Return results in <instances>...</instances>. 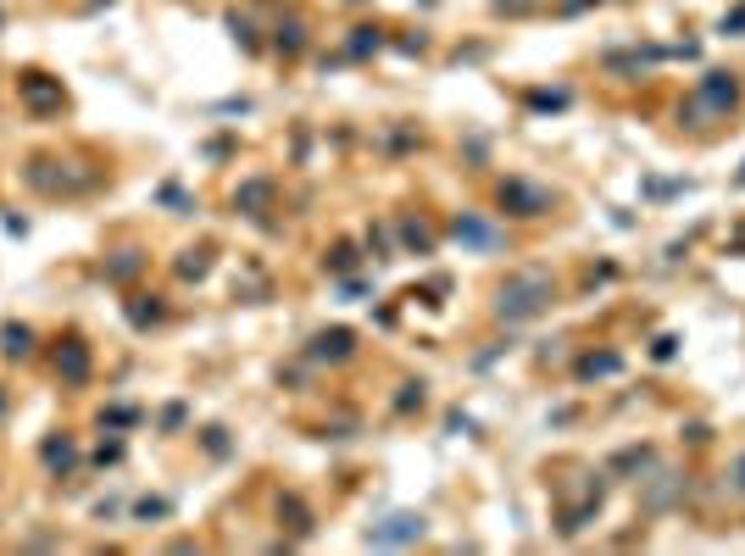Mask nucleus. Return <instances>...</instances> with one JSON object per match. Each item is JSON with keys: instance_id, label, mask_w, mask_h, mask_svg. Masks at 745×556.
I'll list each match as a JSON object with an SVG mask.
<instances>
[{"instance_id": "nucleus-5", "label": "nucleus", "mask_w": 745, "mask_h": 556, "mask_svg": "<svg viewBox=\"0 0 745 556\" xmlns=\"http://www.w3.org/2000/svg\"><path fill=\"white\" fill-rule=\"evenodd\" d=\"M451 240H457L462 251H501V245H507V229L490 223V218H479V212H457V218H451Z\"/></svg>"}, {"instance_id": "nucleus-3", "label": "nucleus", "mask_w": 745, "mask_h": 556, "mask_svg": "<svg viewBox=\"0 0 745 556\" xmlns=\"http://www.w3.org/2000/svg\"><path fill=\"white\" fill-rule=\"evenodd\" d=\"M18 101H23L34 118H57V112L68 107V90H62V79H51V73L29 68V73L18 79Z\"/></svg>"}, {"instance_id": "nucleus-25", "label": "nucleus", "mask_w": 745, "mask_h": 556, "mask_svg": "<svg viewBox=\"0 0 745 556\" xmlns=\"http://www.w3.org/2000/svg\"><path fill=\"white\" fill-rule=\"evenodd\" d=\"M167 512H173V501H162V495H145V501H134V517H145V523H151V517H167Z\"/></svg>"}, {"instance_id": "nucleus-36", "label": "nucleus", "mask_w": 745, "mask_h": 556, "mask_svg": "<svg viewBox=\"0 0 745 556\" xmlns=\"http://www.w3.org/2000/svg\"><path fill=\"white\" fill-rule=\"evenodd\" d=\"M739 184H745V168H739Z\"/></svg>"}, {"instance_id": "nucleus-12", "label": "nucleus", "mask_w": 745, "mask_h": 556, "mask_svg": "<svg viewBox=\"0 0 745 556\" xmlns=\"http://www.w3.org/2000/svg\"><path fill=\"white\" fill-rule=\"evenodd\" d=\"M396 234H401V245H407V251H418V256H435V245H440V234H435L423 218H401V223H396Z\"/></svg>"}, {"instance_id": "nucleus-33", "label": "nucleus", "mask_w": 745, "mask_h": 556, "mask_svg": "<svg viewBox=\"0 0 745 556\" xmlns=\"http://www.w3.org/2000/svg\"><path fill=\"white\" fill-rule=\"evenodd\" d=\"M206 451H212V456H223V451H228V439H223V428H206Z\"/></svg>"}, {"instance_id": "nucleus-30", "label": "nucleus", "mask_w": 745, "mask_h": 556, "mask_svg": "<svg viewBox=\"0 0 745 556\" xmlns=\"http://www.w3.org/2000/svg\"><path fill=\"white\" fill-rule=\"evenodd\" d=\"M95 462H101V467H106V462H123V439H101Z\"/></svg>"}, {"instance_id": "nucleus-20", "label": "nucleus", "mask_w": 745, "mask_h": 556, "mask_svg": "<svg viewBox=\"0 0 745 556\" xmlns=\"http://www.w3.org/2000/svg\"><path fill=\"white\" fill-rule=\"evenodd\" d=\"M323 267H328V273H350V267H361V251H356L350 240H334V245L323 251Z\"/></svg>"}, {"instance_id": "nucleus-6", "label": "nucleus", "mask_w": 745, "mask_h": 556, "mask_svg": "<svg viewBox=\"0 0 745 556\" xmlns=\"http://www.w3.org/2000/svg\"><path fill=\"white\" fill-rule=\"evenodd\" d=\"M429 534V517L423 512H390L367 528V545H418Z\"/></svg>"}, {"instance_id": "nucleus-16", "label": "nucleus", "mask_w": 745, "mask_h": 556, "mask_svg": "<svg viewBox=\"0 0 745 556\" xmlns=\"http://www.w3.org/2000/svg\"><path fill=\"white\" fill-rule=\"evenodd\" d=\"M278 523H284L295 539H306V534H312V512H306V501H300V495H278Z\"/></svg>"}, {"instance_id": "nucleus-26", "label": "nucleus", "mask_w": 745, "mask_h": 556, "mask_svg": "<svg viewBox=\"0 0 745 556\" xmlns=\"http://www.w3.org/2000/svg\"><path fill=\"white\" fill-rule=\"evenodd\" d=\"M367 251H379V262H390V229H385V223L367 229Z\"/></svg>"}, {"instance_id": "nucleus-8", "label": "nucleus", "mask_w": 745, "mask_h": 556, "mask_svg": "<svg viewBox=\"0 0 745 556\" xmlns=\"http://www.w3.org/2000/svg\"><path fill=\"white\" fill-rule=\"evenodd\" d=\"M273 201H278V184H273L267 173H256V179H245V184L234 190V212H239V218H256V223L273 212Z\"/></svg>"}, {"instance_id": "nucleus-32", "label": "nucleus", "mask_w": 745, "mask_h": 556, "mask_svg": "<svg viewBox=\"0 0 745 556\" xmlns=\"http://www.w3.org/2000/svg\"><path fill=\"white\" fill-rule=\"evenodd\" d=\"M162 201H167V206H178V212H190V195H184V190H173V184L162 190Z\"/></svg>"}, {"instance_id": "nucleus-7", "label": "nucleus", "mask_w": 745, "mask_h": 556, "mask_svg": "<svg viewBox=\"0 0 745 556\" xmlns=\"http://www.w3.org/2000/svg\"><path fill=\"white\" fill-rule=\"evenodd\" d=\"M90 367H95L90 345H84L79 334H68V340H62V351H57V378H62L68 390H84V384H90Z\"/></svg>"}, {"instance_id": "nucleus-4", "label": "nucleus", "mask_w": 745, "mask_h": 556, "mask_svg": "<svg viewBox=\"0 0 745 556\" xmlns=\"http://www.w3.org/2000/svg\"><path fill=\"white\" fill-rule=\"evenodd\" d=\"M496 201H501L507 218H545V212H551V195H545L540 184H529V179H501Z\"/></svg>"}, {"instance_id": "nucleus-28", "label": "nucleus", "mask_w": 745, "mask_h": 556, "mask_svg": "<svg viewBox=\"0 0 745 556\" xmlns=\"http://www.w3.org/2000/svg\"><path fill=\"white\" fill-rule=\"evenodd\" d=\"M529 107H551V112H562V107H568V90H551V95L540 90V95H529Z\"/></svg>"}, {"instance_id": "nucleus-27", "label": "nucleus", "mask_w": 745, "mask_h": 556, "mask_svg": "<svg viewBox=\"0 0 745 556\" xmlns=\"http://www.w3.org/2000/svg\"><path fill=\"white\" fill-rule=\"evenodd\" d=\"M423 406V384H401V395H396V412H418Z\"/></svg>"}, {"instance_id": "nucleus-15", "label": "nucleus", "mask_w": 745, "mask_h": 556, "mask_svg": "<svg viewBox=\"0 0 745 556\" xmlns=\"http://www.w3.org/2000/svg\"><path fill=\"white\" fill-rule=\"evenodd\" d=\"M140 273H145V251H118V256L101 267V279H106V284H134Z\"/></svg>"}, {"instance_id": "nucleus-29", "label": "nucleus", "mask_w": 745, "mask_h": 556, "mask_svg": "<svg viewBox=\"0 0 745 556\" xmlns=\"http://www.w3.org/2000/svg\"><path fill=\"white\" fill-rule=\"evenodd\" d=\"M723 484H728L734 495H745V451L734 456V467H728V478H723Z\"/></svg>"}, {"instance_id": "nucleus-19", "label": "nucleus", "mask_w": 745, "mask_h": 556, "mask_svg": "<svg viewBox=\"0 0 745 556\" xmlns=\"http://www.w3.org/2000/svg\"><path fill=\"white\" fill-rule=\"evenodd\" d=\"M173 273H178L184 284H201V279L212 273V251H178V262H173Z\"/></svg>"}, {"instance_id": "nucleus-14", "label": "nucleus", "mask_w": 745, "mask_h": 556, "mask_svg": "<svg viewBox=\"0 0 745 556\" xmlns=\"http://www.w3.org/2000/svg\"><path fill=\"white\" fill-rule=\"evenodd\" d=\"M273 51L278 57H300L306 51V23L289 12V18H278V29H273Z\"/></svg>"}, {"instance_id": "nucleus-11", "label": "nucleus", "mask_w": 745, "mask_h": 556, "mask_svg": "<svg viewBox=\"0 0 745 556\" xmlns=\"http://www.w3.org/2000/svg\"><path fill=\"white\" fill-rule=\"evenodd\" d=\"M0 356H7V362H29L34 356V328L29 323H0Z\"/></svg>"}, {"instance_id": "nucleus-1", "label": "nucleus", "mask_w": 745, "mask_h": 556, "mask_svg": "<svg viewBox=\"0 0 745 556\" xmlns=\"http://www.w3.org/2000/svg\"><path fill=\"white\" fill-rule=\"evenodd\" d=\"M551 301H557V279L545 267H518L496 290V317L501 323H529V317L551 312Z\"/></svg>"}, {"instance_id": "nucleus-22", "label": "nucleus", "mask_w": 745, "mask_h": 556, "mask_svg": "<svg viewBox=\"0 0 745 556\" xmlns=\"http://www.w3.org/2000/svg\"><path fill=\"white\" fill-rule=\"evenodd\" d=\"M228 34L239 40V51H262V40H256V29H251V18H239V12H228Z\"/></svg>"}, {"instance_id": "nucleus-10", "label": "nucleus", "mask_w": 745, "mask_h": 556, "mask_svg": "<svg viewBox=\"0 0 745 556\" xmlns=\"http://www.w3.org/2000/svg\"><path fill=\"white\" fill-rule=\"evenodd\" d=\"M40 462L62 478V473H73L79 467V445L68 439V434H45V445H40Z\"/></svg>"}, {"instance_id": "nucleus-17", "label": "nucleus", "mask_w": 745, "mask_h": 556, "mask_svg": "<svg viewBox=\"0 0 745 556\" xmlns=\"http://www.w3.org/2000/svg\"><path fill=\"white\" fill-rule=\"evenodd\" d=\"M618 367H623V356H618V351H590V356H579V362H573V373H579V378H612Z\"/></svg>"}, {"instance_id": "nucleus-24", "label": "nucleus", "mask_w": 745, "mask_h": 556, "mask_svg": "<svg viewBox=\"0 0 745 556\" xmlns=\"http://www.w3.org/2000/svg\"><path fill=\"white\" fill-rule=\"evenodd\" d=\"M129 423H140L134 406H106V412H101V428H129Z\"/></svg>"}, {"instance_id": "nucleus-23", "label": "nucleus", "mask_w": 745, "mask_h": 556, "mask_svg": "<svg viewBox=\"0 0 745 556\" xmlns=\"http://www.w3.org/2000/svg\"><path fill=\"white\" fill-rule=\"evenodd\" d=\"M634 467H651V451L645 445H629V451L612 456V473H634Z\"/></svg>"}, {"instance_id": "nucleus-34", "label": "nucleus", "mask_w": 745, "mask_h": 556, "mask_svg": "<svg viewBox=\"0 0 745 556\" xmlns=\"http://www.w3.org/2000/svg\"><path fill=\"white\" fill-rule=\"evenodd\" d=\"M590 7V0H562V12H584Z\"/></svg>"}, {"instance_id": "nucleus-21", "label": "nucleus", "mask_w": 745, "mask_h": 556, "mask_svg": "<svg viewBox=\"0 0 745 556\" xmlns=\"http://www.w3.org/2000/svg\"><path fill=\"white\" fill-rule=\"evenodd\" d=\"M129 323L134 328H156L162 323V295H134L129 301Z\"/></svg>"}, {"instance_id": "nucleus-18", "label": "nucleus", "mask_w": 745, "mask_h": 556, "mask_svg": "<svg viewBox=\"0 0 745 556\" xmlns=\"http://www.w3.org/2000/svg\"><path fill=\"white\" fill-rule=\"evenodd\" d=\"M385 51V34L379 29H350V40H345V57L350 62H367V57H379Z\"/></svg>"}, {"instance_id": "nucleus-31", "label": "nucleus", "mask_w": 745, "mask_h": 556, "mask_svg": "<svg viewBox=\"0 0 745 556\" xmlns=\"http://www.w3.org/2000/svg\"><path fill=\"white\" fill-rule=\"evenodd\" d=\"M723 34H745V7H734V12L723 18Z\"/></svg>"}, {"instance_id": "nucleus-13", "label": "nucleus", "mask_w": 745, "mask_h": 556, "mask_svg": "<svg viewBox=\"0 0 745 556\" xmlns=\"http://www.w3.org/2000/svg\"><path fill=\"white\" fill-rule=\"evenodd\" d=\"M640 484H645V506H651V512H667V506H673V495L684 489V478H678V473H651V478H640Z\"/></svg>"}, {"instance_id": "nucleus-35", "label": "nucleus", "mask_w": 745, "mask_h": 556, "mask_svg": "<svg viewBox=\"0 0 745 556\" xmlns=\"http://www.w3.org/2000/svg\"><path fill=\"white\" fill-rule=\"evenodd\" d=\"M0 412H7V390H0Z\"/></svg>"}, {"instance_id": "nucleus-9", "label": "nucleus", "mask_w": 745, "mask_h": 556, "mask_svg": "<svg viewBox=\"0 0 745 556\" xmlns=\"http://www.w3.org/2000/svg\"><path fill=\"white\" fill-rule=\"evenodd\" d=\"M306 356H312V362L339 367V362H350V356H356V334H350V328H317V334H312V345H306Z\"/></svg>"}, {"instance_id": "nucleus-2", "label": "nucleus", "mask_w": 745, "mask_h": 556, "mask_svg": "<svg viewBox=\"0 0 745 556\" xmlns=\"http://www.w3.org/2000/svg\"><path fill=\"white\" fill-rule=\"evenodd\" d=\"M734 107H739V79H734V73H706V79H695V90L684 95L678 118H684V129H712V123H728Z\"/></svg>"}]
</instances>
